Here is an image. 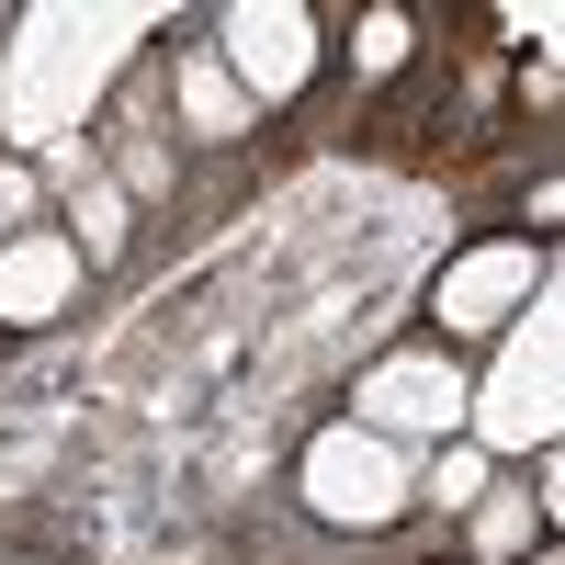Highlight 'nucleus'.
Returning <instances> with one entry per match:
<instances>
[{"instance_id": "4", "label": "nucleus", "mask_w": 565, "mask_h": 565, "mask_svg": "<svg viewBox=\"0 0 565 565\" xmlns=\"http://www.w3.org/2000/svg\"><path fill=\"white\" fill-rule=\"evenodd\" d=\"M306 57H317L306 12H282V0H271V12H260V0H249V12H226V79H238L249 103H282V90L306 79Z\"/></svg>"}, {"instance_id": "8", "label": "nucleus", "mask_w": 565, "mask_h": 565, "mask_svg": "<svg viewBox=\"0 0 565 565\" xmlns=\"http://www.w3.org/2000/svg\"><path fill=\"white\" fill-rule=\"evenodd\" d=\"M181 114H193L204 136H238L249 125V90L226 79V68H193V79H181Z\"/></svg>"}, {"instance_id": "3", "label": "nucleus", "mask_w": 565, "mask_h": 565, "mask_svg": "<svg viewBox=\"0 0 565 565\" xmlns=\"http://www.w3.org/2000/svg\"><path fill=\"white\" fill-rule=\"evenodd\" d=\"M306 498L328 509V521H396V498H407V463H396V441H373V430H328L317 452H306Z\"/></svg>"}, {"instance_id": "2", "label": "nucleus", "mask_w": 565, "mask_h": 565, "mask_svg": "<svg viewBox=\"0 0 565 565\" xmlns=\"http://www.w3.org/2000/svg\"><path fill=\"white\" fill-rule=\"evenodd\" d=\"M554 351H565V306H554V295H532V328L509 340L498 385H487V396H463V407H476V441H487V452H532V441H554Z\"/></svg>"}, {"instance_id": "6", "label": "nucleus", "mask_w": 565, "mask_h": 565, "mask_svg": "<svg viewBox=\"0 0 565 565\" xmlns=\"http://www.w3.org/2000/svg\"><path fill=\"white\" fill-rule=\"evenodd\" d=\"M543 282H532V249H476V260H452L441 271V328H498L509 306H532Z\"/></svg>"}, {"instance_id": "10", "label": "nucleus", "mask_w": 565, "mask_h": 565, "mask_svg": "<svg viewBox=\"0 0 565 565\" xmlns=\"http://www.w3.org/2000/svg\"><path fill=\"white\" fill-rule=\"evenodd\" d=\"M396 57H407V23L373 12V23H362V68H396Z\"/></svg>"}, {"instance_id": "5", "label": "nucleus", "mask_w": 565, "mask_h": 565, "mask_svg": "<svg viewBox=\"0 0 565 565\" xmlns=\"http://www.w3.org/2000/svg\"><path fill=\"white\" fill-rule=\"evenodd\" d=\"M463 418V385H452V362H385L362 385V430L385 441V430H452Z\"/></svg>"}, {"instance_id": "7", "label": "nucleus", "mask_w": 565, "mask_h": 565, "mask_svg": "<svg viewBox=\"0 0 565 565\" xmlns=\"http://www.w3.org/2000/svg\"><path fill=\"white\" fill-rule=\"evenodd\" d=\"M68 282H79V249H68V238H23V249H0V317H12V328L57 317Z\"/></svg>"}, {"instance_id": "1", "label": "nucleus", "mask_w": 565, "mask_h": 565, "mask_svg": "<svg viewBox=\"0 0 565 565\" xmlns=\"http://www.w3.org/2000/svg\"><path fill=\"white\" fill-rule=\"evenodd\" d=\"M114 57H125V12H34L23 45H12V79H0L12 136H57L90 90H103Z\"/></svg>"}, {"instance_id": "9", "label": "nucleus", "mask_w": 565, "mask_h": 565, "mask_svg": "<svg viewBox=\"0 0 565 565\" xmlns=\"http://www.w3.org/2000/svg\"><path fill=\"white\" fill-rule=\"evenodd\" d=\"M79 238L114 249V238H125V193H79Z\"/></svg>"}]
</instances>
